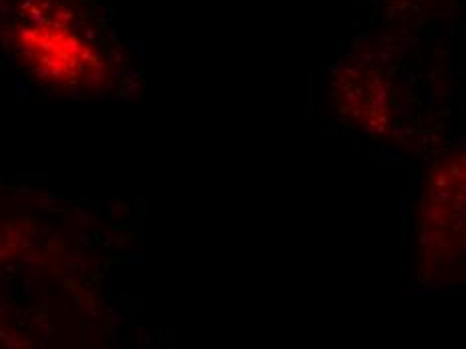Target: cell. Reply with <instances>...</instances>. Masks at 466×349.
I'll list each match as a JSON object with an SVG mask.
<instances>
[{
    "mask_svg": "<svg viewBox=\"0 0 466 349\" xmlns=\"http://www.w3.org/2000/svg\"><path fill=\"white\" fill-rule=\"evenodd\" d=\"M416 229L426 255L466 257V143L451 145L426 171Z\"/></svg>",
    "mask_w": 466,
    "mask_h": 349,
    "instance_id": "1",
    "label": "cell"
}]
</instances>
